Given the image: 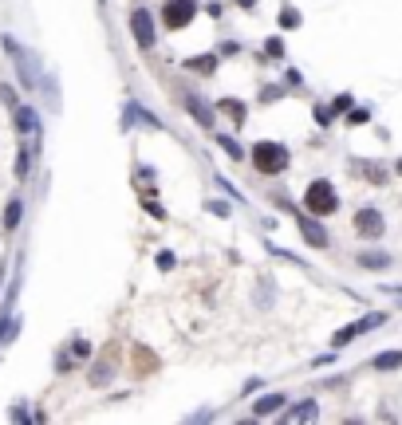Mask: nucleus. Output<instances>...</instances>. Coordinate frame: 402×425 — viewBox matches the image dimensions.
Here are the masks:
<instances>
[{
	"instance_id": "obj_1",
	"label": "nucleus",
	"mask_w": 402,
	"mask_h": 425,
	"mask_svg": "<svg viewBox=\"0 0 402 425\" xmlns=\"http://www.w3.org/2000/svg\"><path fill=\"white\" fill-rule=\"evenodd\" d=\"M252 166L261 169V174H280L288 166V150L280 142H257L252 146Z\"/></svg>"
},
{
	"instance_id": "obj_2",
	"label": "nucleus",
	"mask_w": 402,
	"mask_h": 425,
	"mask_svg": "<svg viewBox=\"0 0 402 425\" xmlns=\"http://www.w3.org/2000/svg\"><path fill=\"white\" fill-rule=\"evenodd\" d=\"M304 205H308V213H316V217H328V213H335V209H339V197H335L332 181H312V185H308V193H304Z\"/></svg>"
},
{
	"instance_id": "obj_3",
	"label": "nucleus",
	"mask_w": 402,
	"mask_h": 425,
	"mask_svg": "<svg viewBox=\"0 0 402 425\" xmlns=\"http://www.w3.org/2000/svg\"><path fill=\"white\" fill-rule=\"evenodd\" d=\"M197 16V0H166L162 4V24L166 28H186Z\"/></svg>"
},
{
	"instance_id": "obj_4",
	"label": "nucleus",
	"mask_w": 402,
	"mask_h": 425,
	"mask_svg": "<svg viewBox=\"0 0 402 425\" xmlns=\"http://www.w3.org/2000/svg\"><path fill=\"white\" fill-rule=\"evenodd\" d=\"M131 32H134V40H138V48H146V51L154 48V16L146 8L131 12Z\"/></svg>"
},
{
	"instance_id": "obj_5",
	"label": "nucleus",
	"mask_w": 402,
	"mask_h": 425,
	"mask_svg": "<svg viewBox=\"0 0 402 425\" xmlns=\"http://www.w3.org/2000/svg\"><path fill=\"white\" fill-rule=\"evenodd\" d=\"M355 233L379 240L382 237V213L379 209H359V213H355Z\"/></svg>"
},
{
	"instance_id": "obj_6",
	"label": "nucleus",
	"mask_w": 402,
	"mask_h": 425,
	"mask_svg": "<svg viewBox=\"0 0 402 425\" xmlns=\"http://www.w3.org/2000/svg\"><path fill=\"white\" fill-rule=\"evenodd\" d=\"M379 323H382V315H367V319H359V323H351V327H339L332 343L335 346H347L355 335H363V331H371V327H379Z\"/></svg>"
},
{
	"instance_id": "obj_7",
	"label": "nucleus",
	"mask_w": 402,
	"mask_h": 425,
	"mask_svg": "<svg viewBox=\"0 0 402 425\" xmlns=\"http://www.w3.org/2000/svg\"><path fill=\"white\" fill-rule=\"evenodd\" d=\"M186 107L193 110V119H197L201 126H213V107L201 99V95H193V91H190V95H186Z\"/></svg>"
},
{
	"instance_id": "obj_8",
	"label": "nucleus",
	"mask_w": 402,
	"mask_h": 425,
	"mask_svg": "<svg viewBox=\"0 0 402 425\" xmlns=\"http://www.w3.org/2000/svg\"><path fill=\"white\" fill-rule=\"evenodd\" d=\"M300 233H304V240H308V244H316V248L328 244V233H323L316 221H308V217H300Z\"/></svg>"
},
{
	"instance_id": "obj_9",
	"label": "nucleus",
	"mask_w": 402,
	"mask_h": 425,
	"mask_svg": "<svg viewBox=\"0 0 402 425\" xmlns=\"http://www.w3.org/2000/svg\"><path fill=\"white\" fill-rule=\"evenodd\" d=\"M284 402H288L284 394H268V398H261V402L252 405V414H257V417H268V414H276V410H280Z\"/></svg>"
},
{
	"instance_id": "obj_10",
	"label": "nucleus",
	"mask_w": 402,
	"mask_h": 425,
	"mask_svg": "<svg viewBox=\"0 0 402 425\" xmlns=\"http://www.w3.org/2000/svg\"><path fill=\"white\" fill-rule=\"evenodd\" d=\"M134 366H138V374H150V370H158V358L146 346H134Z\"/></svg>"
},
{
	"instance_id": "obj_11",
	"label": "nucleus",
	"mask_w": 402,
	"mask_h": 425,
	"mask_svg": "<svg viewBox=\"0 0 402 425\" xmlns=\"http://www.w3.org/2000/svg\"><path fill=\"white\" fill-rule=\"evenodd\" d=\"M375 370H398L402 366V351H382V355H375Z\"/></svg>"
},
{
	"instance_id": "obj_12",
	"label": "nucleus",
	"mask_w": 402,
	"mask_h": 425,
	"mask_svg": "<svg viewBox=\"0 0 402 425\" xmlns=\"http://www.w3.org/2000/svg\"><path fill=\"white\" fill-rule=\"evenodd\" d=\"M16 130H20V134H28V130H36V115H32L28 107H16Z\"/></svg>"
},
{
	"instance_id": "obj_13",
	"label": "nucleus",
	"mask_w": 402,
	"mask_h": 425,
	"mask_svg": "<svg viewBox=\"0 0 402 425\" xmlns=\"http://www.w3.org/2000/svg\"><path fill=\"white\" fill-rule=\"evenodd\" d=\"M20 213H24L20 201H8V213H4V228H16V225H20Z\"/></svg>"
},
{
	"instance_id": "obj_14",
	"label": "nucleus",
	"mask_w": 402,
	"mask_h": 425,
	"mask_svg": "<svg viewBox=\"0 0 402 425\" xmlns=\"http://www.w3.org/2000/svg\"><path fill=\"white\" fill-rule=\"evenodd\" d=\"M308 417H316V402H304V405H296L288 414V421H308Z\"/></svg>"
},
{
	"instance_id": "obj_15",
	"label": "nucleus",
	"mask_w": 402,
	"mask_h": 425,
	"mask_svg": "<svg viewBox=\"0 0 402 425\" xmlns=\"http://www.w3.org/2000/svg\"><path fill=\"white\" fill-rule=\"evenodd\" d=\"M186 67H190V71H201V75H209V71L217 67V60H213V55H201V60H190Z\"/></svg>"
},
{
	"instance_id": "obj_16",
	"label": "nucleus",
	"mask_w": 402,
	"mask_h": 425,
	"mask_svg": "<svg viewBox=\"0 0 402 425\" xmlns=\"http://www.w3.org/2000/svg\"><path fill=\"white\" fill-rule=\"evenodd\" d=\"M221 110H225V115H229L233 122H245V107H241V103H237V99H225V103H221Z\"/></svg>"
},
{
	"instance_id": "obj_17",
	"label": "nucleus",
	"mask_w": 402,
	"mask_h": 425,
	"mask_svg": "<svg viewBox=\"0 0 402 425\" xmlns=\"http://www.w3.org/2000/svg\"><path fill=\"white\" fill-rule=\"evenodd\" d=\"M280 24H284V28H300V12H296V8H284L280 12Z\"/></svg>"
},
{
	"instance_id": "obj_18",
	"label": "nucleus",
	"mask_w": 402,
	"mask_h": 425,
	"mask_svg": "<svg viewBox=\"0 0 402 425\" xmlns=\"http://www.w3.org/2000/svg\"><path fill=\"white\" fill-rule=\"evenodd\" d=\"M363 264H367V268H382V264H387V256H382V252H367Z\"/></svg>"
},
{
	"instance_id": "obj_19",
	"label": "nucleus",
	"mask_w": 402,
	"mask_h": 425,
	"mask_svg": "<svg viewBox=\"0 0 402 425\" xmlns=\"http://www.w3.org/2000/svg\"><path fill=\"white\" fill-rule=\"evenodd\" d=\"M16 174H20V178L28 174V146H20V158H16Z\"/></svg>"
},
{
	"instance_id": "obj_20",
	"label": "nucleus",
	"mask_w": 402,
	"mask_h": 425,
	"mask_svg": "<svg viewBox=\"0 0 402 425\" xmlns=\"http://www.w3.org/2000/svg\"><path fill=\"white\" fill-rule=\"evenodd\" d=\"M221 146L229 150V158H241V146H237V142H233V138H221Z\"/></svg>"
},
{
	"instance_id": "obj_21",
	"label": "nucleus",
	"mask_w": 402,
	"mask_h": 425,
	"mask_svg": "<svg viewBox=\"0 0 402 425\" xmlns=\"http://www.w3.org/2000/svg\"><path fill=\"white\" fill-rule=\"evenodd\" d=\"M237 4H257V0H237Z\"/></svg>"
}]
</instances>
